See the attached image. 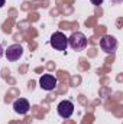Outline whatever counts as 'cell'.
<instances>
[{
  "label": "cell",
  "instance_id": "obj_2",
  "mask_svg": "<svg viewBox=\"0 0 123 124\" xmlns=\"http://www.w3.org/2000/svg\"><path fill=\"white\" fill-rule=\"evenodd\" d=\"M51 46L55 49V51H65L67 46H68V38L62 33V32H55L52 33L51 36V40H49Z\"/></svg>",
  "mask_w": 123,
  "mask_h": 124
},
{
  "label": "cell",
  "instance_id": "obj_1",
  "mask_svg": "<svg viewBox=\"0 0 123 124\" xmlns=\"http://www.w3.org/2000/svg\"><path fill=\"white\" fill-rule=\"evenodd\" d=\"M88 45L87 36L81 32H74L70 38H68V46H71V49L74 51H84Z\"/></svg>",
  "mask_w": 123,
  "mask_h": 124
},
{
  "label": "cell",
  "instance_id": "obj_3",
  "mask_svg": "<svg viewBox=\"0 0 123 124\" xmlns=\"http://www.w3.org/2000/svg\"><path fill=\"white\" fill-rule=\"evenodd\" d=\"M117 39L114 36H110V35H106L100 39V48L106 52V54H114L117 51Z\"/></svg>",
  "mask_w": 123,
  "mask_h": 124
},
{
  "label": "cell",
  "instance_id": "obj_5",
  "mask_svg": "<svg viewBox=\"0 0 123 124\" xmlns=\"http://www.w3.org/2000/svg\"><path fill=\"white\" fill-rule=\"evenodd\" d=\"M57 111H58V116L61 118H70L74 114V104L71 101H68V100H64L58 104Z\"/></svg>",
  "mask_w": 123,
  "mask_h": 124
},
{
  "label": "cell",
  "instance_id": "obj_6",
  "mask_svg": "<svg viewBox=\"0 0 123 124\" xmlns=\"http://www.w3.org/2000/svg\"><path fill=\"white\" fill-rule=\"evenodd\" d=\"M39 87L45 91H52L57 88V78L51 74H45L39 78Z\"/></svg>",
  "mask_w": 123,
  "mask_h": 124
},
{
  "label": "cell",
  "instance_id": "obj_4",
  "mask_svg": "<svg viewBox=\"0 0 123 124\" xmlns=\"http://www.w3.org/2000/svg\"><path fill=\"white\" fill-rule=\"evenodd\" d=\"M4 55H6L7 61L16 62V61H19V58H22V55H23V48H22V45H19V43H13V45L7 46V49L4 51Z\"/></svg>",
  "mask_w": 123,
  "mask_h": 124
},
{
  "label": "cell",
  "instance_id": "obj_9",
  "mask_svg": "<svg viewBox=\"0 0 123 124\" xmlns=\"http://www.w3.org/2000/svg\"><path fill=\"white\" fill-rule=\"evenodd\" d=\"M4 55V51H3V48H1V45H0V58Z\"/></svg>",
  "mask_w": 123,
  "mask_h": 124
},
{
  "label": "cell",
  "instance_id": "obj_10",
  "mask_svg": "<svg viewBox=\"0 0 123 124\" xmlns=\"http://www.w3.org/2000/svg\"><path fill=\"white\" fill-rule=\"evenodd\" d=\"M4 6V0H0V7H3Z\"/></svg>",
  "mask_w": 123,
  "mask_h": 124
},
{
  "label": "cell",
  "instance_id": "obj_7",
  "mask_svg": "<svg viewBox=\"0 0 123 124\" xmlns=\"http://www.w3.org/2000/svg\"><path fill=\"white\" fill-rule=\"evenodd\" d=\"M29 108H31V105H29V101H28L26 98H18V100H15V102H13V110H15V113H18V114H20V116L26 114V113L29 111Z\"/></svg>",
  "mask_w": 123,
  "mask_h": 124
},
{
  "label": "cell",
  "instance_id": "obj_8",
  "mask_svg": "<svg viewBox=\"0 0 123 124\" xmlns=\"http://www.w3.org/2000/svg\"><path fill=\"white\" fill-rule=\"evenodd\" d=\"M91 3L94 6H100V4L103 3V0H91Z\"/></svg>",
  "mask_w": 123,
  "mask_h": 124
}]
</instances>
